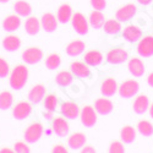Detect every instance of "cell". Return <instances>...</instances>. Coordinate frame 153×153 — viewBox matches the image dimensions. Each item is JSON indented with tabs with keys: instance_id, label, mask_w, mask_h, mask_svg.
<instances>
[{
	"instance_id": "1",
	"label": "cell",
	"mask_w": 153,
	"mask_h": 153,
	"mask_svg": "<svg viewBox=\"0 0 153 153\" xmlns=\"http://www.w3.org/2000/svg\"><path fill=\"white\" fill-rule=\"evenodd\" d=\"M28 75H30V71L27 66L22 65V64H19V65H16L12 69V71L9 75V83L12 90L15 91L22 90L28 81Z\"/></svg>"
},
{
	"instance_id": "2",
	"label": "cell",
	"mask_w": 153,
	"mask_h": 153,
	"mask_svg": "<svg viewBox=\"0 0 153 153\" xmlns=\"http://www.w3.org/2000/svg\"><path fill=\"white\" fill-rule=\"evenodd\" d=\"M71 25L72 28L75 30L76 33H79L80 36H85L90 31V22L85 17L82 12H75L71 16Z\"/></svg>"
},
{
	"instance_id": "3",
	"label": "cell",
	"mask_w": 153,
	"mask_h": 153,
	"mask_svg": "<svg viewBox=\"0 0 153 153\" xmlns=\"http://www.w3.org/2000/svg\"><path fill=\"white\" fill-rule=\"evenodd\" d=\"M138 91H140V83L132 79L124 81L118 88L120 97L125 99H129V98H132L134 96H137Z\"/></svg>"
},
{
	"instance_id": "4",
	"label": "cell",
	"mask_w": 153,
	"mask_h": 153,
	"mask_svg": "<svg viewBox=\"0 0 153 153\" xmlns=\"http://www.w3.org/2000/svg\"><path fill=\"white\" fill-rule=\"evenodd\" d=\"M43 132H44L43 125L39 123H33L25 130L23 138L27 143H36L41 140V137L43 136Z\"/></svg>"
},
{
	"instance_id": "5",
	"label": "cell",
	"mask_w": 153,
	"mask_h": 153,
	"mask_svg": "<svg viewBox=\"0 0 153 153\" xmlns=\"http://www.w3.org/2000/svg\"><path fill=\"white\" fill-rule=\"evenodd\" d=\"M21 58L27 65H36L43 59V50L38 47H30L22 52Z\"/></svg>"
},
{
	"instance_id": "6",
	"label": "cell",
	"mask_w": 153,
	"mask_h": 153,
	"mask_svg": "<svg viewBox=\"0 0 153 153\" xmlns=\"http://www.w3.org/2000/svg\"><path fill=\"white\" fill-rule=\"evenodd\" d=\"M129 59V54H127V50L124 48H113L107 53L105 60L108 64L111 65H119V64L125 62Z\"/></svg>"
},
{
	"instance_id": "7",
	"label": "cell",
	"mask_w": 153,
	"mask_h": 153,
	"mask_svg": "<svg viewBox=\"0 0 153 153\" xmlns=\"http://www.w3.org/2000/svg\"><path fill=\"white\" fill-rule=\"evenodd\" d=\"M137 12V6L132 3L129 4H125L123 6H120L117 12H115V19L119 22H127L130 21L131 19H134V16L136 15Z\"/></svg>"
},
{
	"instance_id": "8",
	"label": "cell",
	"mask_w": 153,
	"mask_h": 153,
	"mask_svg": "<svg viewBox=\"0 0 153 153\" xmlns=\"http://www.w3.org/2000/svg\"><path fill=\"white\" fill-rule=\"evenodd\" d=\"M137 54L143 58L153 56V36H145L138 41L137 44Z\"/></svg>"
},
{
	"instance_id": "9",
	"label": "cell",
	"mask_w": 153,
	"mask_h": 153,
	"mask_svg": "<svg viewBox=\"0 0 153 153\" xmlns=\"http://www.w3.org/2000/svg\"><path fill=\"white\" fill-rule=\"evenodd\" d=\"M80 119H81V123L86 127L94 126L96 123H97V119H98L96 109L93 107H91V105H85L80 110Z\"/></svg>"
},
{
	"instance_id": "10",
	"label": "cell",
	"mask_w": 153,
	"mask_h": 153,
	"mask_svg": "<svg viewBox=\"0 0 153 153\" xmlns=\"http://www.w3.org/2000/svg\"><path fill=\"white\" fill-rule=\"evenodd\" d=\"M80 107L79 104H76L75 102H64L60 107V111L61 115H64V118L68 120H75L80 117Z\"/></svg>"
},
{
	"instance_id": "11",
	"label": "cell",
	"mask_w": 153,
	"mask_h": 153,
	"mask_svg": "<svg viewBox=\"0 0 153 153\" xmlns=\"http://www.w3.org/2000/svg\"><path fill=\"white\" fill-rule=\"evenodd\" d=\"M70 71L72 72L74 76L79 79H88L91 76V66H88L85 61H74L70 65Z\"/></svg>"
},
{
	"instance_id": "12",
	"label": "cell",
	"mask_w": 153,
	"mask_h": 153,
	"mask_svg": "<svg viewBox=\"0 0 153 153\" xmlns=\"http://www.w3.org/2000/svg\"><path fill=\"white\" fill-rule=\"evenodd\" d=\"M52 130L54 131V134L56 136L65 137L70 132V125H69L68 120L65 118H62V117L53 118V120H52Z\"/></svg>"
},
{
	"instance_id": "13",
	"label": "cell",
	"mask_w": 153,
	"mask_h": 153,
	"mask_svg": "<svg viewBox=\"0 0 153 153\" xmlns=\"http://www.w3.org/2000/svg\"><path fill=\"white\" fill-rule=\"evenodd\" d=\"M121 31H123V37L130 43L138 42L143 37L142 30L140 27H137L136 25H126Z\"/></svg>"
},
{
	"instance_id": "14",
	"label": "cell",
	"mask_w": 153,
	"mask_h": 153,
	"mask_svg": "<svg viewBox=\"0 0 153 153\" xmlns=\"http://www.w3.org/2000/svg\"><path fill=\"white\" fill-rule=\"evenodd\" d=\"M32 113V105L30 102H19L12 108V115L16 120H25L27 119Z\"/></svg>"
},
{
	"instance_id": "15",
	"label": "cell",
	"mask_w": 153,
	"mask_h": 153,
	"mask_svg": "<svg viewBox=\"0 0 153 153\" xmlns=\"http://www.w3.org/2000/svg\"><path fill=\"white\" fill-rule=\"evenodd\" d=\"M127 70L134 77H141L146 72V65L140 58H131L127 61Z\"/></svg>"
},
{
	"instance_id": "16",
	"label": "cell",
	"mask_w": 153,
	"mask_h": 153,
	"mask_svg": "<svg viewBox=\"0 0 153 153\" xmlns=\"http://www.w3.org/2000/svg\"><path fill=\"white\" fill-rule=\"evenodd\" d=\"M58 19L56 16L53 14V12H45L43 14L42 19H41V26L42 30H44L47 33H53L56 31L58 28Z\"/></svg>"
},
{
	"instance_id": "17",
	"label": "cell",
	"mask_w": 153,
	"mask_h": 153,
	"mask_svg": "<svg viewBox=\"0 0 153 153\" xmlns=\"http://www.w3.org/2000/svg\"><path fill=\"white\" fill-rule=\"evenodd\" d=\"M94 109L99 115H109L114 109V104L108 97H100L94 102Z\"/></svg>"
},
{
	"instance_id": "18",
	"label": "cell",
	"mask_w": 153,
	"mask_h": 153,
	"mask_svg": "<svg viewBox=\"0 0 153 153\" xmlns=\"http://www.w3.org/2000/svg\"><path fill=\"white\" fill-rule=\"evenodd\" d=\"M103 60H104V55L97 49H91L83 54V61L88 66H93V68L99 66L103 62Z\"/></svg>"
},
{
	"instance_id": "19",
	"label": "cell",
	"mask_w": 153,
	"mask_h": 153,
	"mask_svg": "<svg viewBox=\"0 0 153 153\" xmlns=\"http://www.w3.org/2000/svg\"><path fill=\"white\" fill-rule=\"evenodd\" d=\"M45 86L42 85V83H38L36 86H33L30 92H28V100H30V103L32 104H38V103H41V102L44 99L45 97Z\"/></svg>"
},
{
	"instance_id": "20",
	"label": "cell",
	"mask_w": 153,
	"mask_h": 153,
	"mask_svg": "<svg viewBox=\"0 0 153 153\" xmlns=\"http://www.w3.org/2000/svg\"><path fill=\"white\" fill-rule=\"evenodd\" d=\"M118 88H119V86H118L117 80L113 77H108L100 85V93H102V96L110 98L118 92Z\"/></svg>"
},
{
	"instance_id": "21",
	"label": "cell",
	"mask_w": 153,
	"mask_h": 153,
	"mask_svg": "<svg viewBox=\"0 0 153 153\" xmlns=\"http://www.w3.org/2000/svg\"><path fill=\"white\" fill-rule=\"evenodd\" d=\"M149 108V99L146 94H138L136 96L134 103H132V109L138 115H143L146 111H148Z\"/></svg>"
},
{
	"instance_id": "22",
	"label": "cell",
	"mask_w": 153,
	"mask_h": 153,
	"mask_svg": "<svg viewBox=\"0 0 153 153\" xmlns=\"http://www.w3.org/2000/svg\"><path fill=\"white\" fill-rule=\"evenodd\" d=\"M85 50H86V43L81 39H75L66 45V54L71 58L82 55Z\"/></svg>"
},
{
	"instance_id": "23",
	"label": "cell",
	"mask_w": 153,
	"mask_h": 153,
	"mask_svg": "<svg viewBox=\"0 0 153 153\" xmlns=\"http://www.w3.org/2000/svg\"><path fill=\"white\" fill-rule=\"evenodd\" d=\"M87 142V137L82 132H75L69 136L68 145L71 149H81Z\"/></svg>"
},
{
	"instance_id": "24",
	"label": "cell",
	"mask_w": 153,
	"mask_h": 153,
	"mask_svg": "<svg viewBox=\"0 0 153 153\" xmlns=\"http://www.w3.org/2000/svg\"><path fill=\"white\" fill-rule=\"evenodd\" d=\"M20 26H21V17L17 14L9 15L3 21V28L6 32H15L20 28Z\"/></svg>"
},
{
	"instance_id": "25",
	"label": "cell",
	"mask_w": 153,
	"mask_h": 153,
	"mask_svg": "<svg viewBox=\"0 0 153 153\" xmlns=\"http://www.w3.org/2000/svg\"><path fill=\"white\" fill-rule=\"evenodd\" d=\"M3 47L4 49L6 50V52H16V50L20 49L21 47V39L20 37L15 36V34H9L6 36L4 39H3Z\"/></svg>"
},
{
	"instance_id": "26",
	"label": "cell",
	"mask_w": 153,
	"mask_h": 153,
	"mask_svg": "<svg viewBox=\"0 0 153 153\" xmlns=\"http://www.w3.org/2000/svg\"><path fill=\"white\" fill-rule=\"evenodd\" d=\"M42 26H41V20H38L34 16H28V19L25 22V31L30 36H36L39 33Z\"/></svg>"
},
{
	"instance_id": "27",
	"label": "cell",
	"mask_w": 153,
	"mask_h": 153,
	"mask_svg": "<svg viewBox=\"0 0 153 153\" xmlns=\"http://www.w3.org/2000/svg\"><path fill=\"white\" fill-rule=\"evenodd\" d=\"M90 26L93 27L94 30H100L103 28L104 22H105V16L103 14V11H98V10H93L90 15Z\"/></svg>"
},
{
	"instance_id": "28",
	"label": "cell",
	"mask_w": 153,
	"mask_h": 153,
	"mask_svg": "<svg viewBox=\"0 0 153 153\" xmlns=\"http://www.w3.org/2000/svg\"><path fill=\"white\" fill-rule=\"evenodd\" d=\"M14 11L20 17H28L32 14V6L25 0H17L14 4Z\"/></svg>"
},
{
	"instance_id": "29",
	"label": "cell",
	"mask_w": 153,
	"mask_h": 153,
	"mask_svg": "<svg viewBox=\"0 0 153 153\" xmlns=\"http://www.w3.org/2000/svg\"><path fill=\"white\" fill-rule=\"evenodd\" d=\"M72 16V9L69 4H61L56 12V19L60 23H68Z\"/></svg>"
},
{
	"instance_id": "30",
	"label": "cell",
	"mask_w": 153,
	"mask_h": 153,
	"mask_svg": "<svg viewBox=\"0 0 153 153\" xmlns=\"http://www.w3.org/2000/svg\"><path fill=\"white\" fill-rule=\"evenodd\" d=\"M55 82H56V85H59L61 87H68L74 82V75H72L71 71L62 70V71L56 74Z\"/></svg>"
},
{
	"instance_id": "31",
	"label": "cell",
	"mask_w": 153,
	"mask_h": 153,
	"mask_svg": "<svg viewBox=\"0 0 153 153\" xmlns=\"http://www.w3.org/2000/svg\"><path fill=\"white\" fill-rule=\"evenodd\" d=\"M120 138L124 143H132L136 140V129L130 125L124 126L120 130Z\"/></svg>"
},
{
	"instance_id": "32",
	"label": "cell",
	"mask_w": 153,
	"mask_h": 153,
	"mask_svg": "<svg viewBox=\"0 0 153 153\" xmlns=\"http://www.w3.org/2000/svg\"><path fill=\"white\" fill-rule=\"evenodd\" d=\"M103 30H104V32H105L107 34H110V36L118 34V33L121 31V22H119L117 19L105 20L104 26H103Z\"/></svg>"
},
{
	"instance_id": "33",
	"label": "cell",
	"mask_w": 153,
	"mask_h": 153,
	"mask_svg": "<svg viewBox=\"0 0 153 153\" xmlns=\"http://www.w3.org/2000/svg\"><path fill=\"white\" fill-rule=\"evenodd\" d=\"M14 104V96L9 91H3L0 92V109L1 110H7Z\"/></svg>"
},
{
	"instance_id": "34",
	"label": "cell",
	"mask_w": 153,
	"mask_h": 153,
	"mask_svg": "<svg viewBox=\"0 0 153 153\" xmlns=\"http://www.w3.org/2000/svg\"><path fill=\"white\" fill-rule=\"evenodd\" d=\"M137 131L145 137H149L153 135V125L148 120H141L137 124Z\"/></svg>"
},
{
	"instance_id": "35",
	"label": "cell",
	"mask_w": 153,
	"mask_h": 153,
	"mask_svg": "<svg viewBox=\"0 0 153 153\" xmlns=\"http://www.w3.org/2000/svg\"><path fill=\"white\" fill-rule=\"evenodd\" d=\"M61 65V58L59 54H50L45 59V66L48 70H56Z\"/></svg>"
},
{
	"instance_id": "36",
	"label": "cell",
	"mask_w": 153,
	"mask_h": 153,
	"mask_svg": "<svg viewBox=\"0 0 153 153\" xmlns=\"http://www.w3.org/2000/svg\"><path fill=\"white\" fill-rule=\"evenodd\" d=\"M58 103H59V100H58V97L53 93H50V94H47L43 99V104H44V108L47 110H52L54 111L56 108H58Z\"/></svg>"
},
{
	"instance_id": "37",
	"label": "cell",
	"mask_w": 153,
	"mask_h": 153,
	"mask_svg": "<svg viewBox=\"0 0 153 153\" xmlns=\"http://www.w3.org/2000/svg\"><path fill=\"white\" fill-rule=\"evenodd\" d=\"M108 153H125V147L121 141H113L109 145Z\"/></svg>"
},
{
	"instance_id": "38",
	"label": "cell",
	"mask_w": 153,
	"mask_h": 153,
	"mask_svg": "<svg viewBox=\"0 0 153 153\" xmlns=\"http://www.w3.org/2000/svg\"><path fill=\"white\" fill-rule=\"evenodd\" d=\"M9 75H10V65H9V62L5 59L0 58V79H5V77H7Z\"/></svg>"
},
{
	"instance_id": "39",
	"label": "cell",
	"mask_w": 153,
	"mask_h": 153,
	"mask_svg": "<svg viewBox=\"0 0 153 153\" xmlns=\"http://www.w3.org/2000/svg\"><path fill=\"white\" fill-rule=\"evenodd\" d=\"M14 151H15L16 153H31V148H30V146L27 145L26 141H25V142H22V141L15 142V145H14Z\"/></svg>"
},
{
	"instance_id": "40",
	"label": "cell",
	"mask_w": 153,
	"mask_h": 153,
	"mask_svg": "<svg viewBox=\"0 0 153 153\" xmlns=\"http://www.w3.org/2000/svg\"><path fill=\"white\" fill-rule=\"evenodd\" d=\"M91 6L93 7V10H98V11H103L107 7V0H90Z\"/></svg>"
},
{
	"instance_id": "41",
	"label": "cell",
	"mask_w": 153,
	"mask_h": 153,
	"mask_svg": "<svg viewBox=\"0 0 153 153\" xmlns=\"http://www.w3.org/2000/svg\"><path fill=\"white\" fill-rule=\"evenodd\" d=\"M52 153H69V151H68L66 147H64L62 145H55L52 148Z\"/></svg>"
},
{
	"instance_id": "42",
	"label": "cell",
	"mask_w": 153,
	"mask_h": 153,
	"mask_svg": "<svg viewBox=\"0 0 153 153\" xmlns=\"http://www.w3.org/2000/svg\"><path fill=\"white\" fill-rule=\"evenodd\" d=\"M80 153H97V151H96V148L94 147H92V146H83L82 148H81V152Z\"/></svg>"
},
{
	"instance_id": "43",
	"label": "cell",
	"mask_w": 153,
	"mask_h": 153,
	"mask_svg": "<svg viewBox=\"0 0 153 153\" xmlns=\"http://www.w3.org/2000/svg\"><path fill=\"white\" fill-rule=\"evenodd\" d=\"M147 85L153 88V71L147 76Z\"/></svg>"
},
{
	"instance_id": "44",
	"label": "cell",
	"mask_w": 153,
	"mask_h": 153,
	"mask_svg": "<svg viewBox=\"0 0 153 153\" xmlns=\"http://www.w3.org/2000/svg\"><path fill=\"white\" fill-rule=\"evenodd\" d=\"M0 153H16V152H15L14 149L9 148V147H4V148L0 149Z\"/></svg>"
},
{
	"instance_id": "45",
	"label": "cell",
	"mask_w": 153,
	"mask_h": 153,
	"mask_svg": "<svg viewBox=\"0 0 153 153\" xmlns=\"http://www.w3.org/2000/svg\"><path fill=\"white\" fill-rule=\"evenodd\" d=\"M153 1V0H137V3L138 4H141V5H145V6H147V5H149Z\"/></svg>"
},
{
	"instance_id": "46",
	"label": "cell",
	"mask_w": 153,
	"mask_h": 153,
	"mask_svg": "<svg viewBox=\"0 0 153 153\" xmlns=\"http://www.w3.org/2000/svg\"><path fill=\"white\" fill-rule=\"evenodd\" d=\"M53 113L54 111H52V110H47V113L44 114V118L45 119H53Z\"/></svg>"
},
{
	"instance_id": "47",
	"label": "cell",
	"mask_w": 153,
	"mask_h": 153,
	"mask_svg": "<svg viewBox=\"0 0 153 153\" xmlns=\"http://www.w3.org/2000/svg\"><path fill=\"white\" fill-rule=\"evenodd\" d=\"M148 113H149V117L153 119V103L149 104V108H148Z\"/></svg>"
},
{
	"instance_id": "48",
	"label": "cell",
	"mask_w": 153,
	"mask_h": 153,
	"mask_svg": "<svg viewBox=\"0 0 153 153\" xmlns=\"http://www.w3.org/2000/svg\"><path fill=\"white\" fill-rule=\"evenodd\" d=\"M7 1H10V0H0V3H7Z\"/></svg>"
}]
</instances>
